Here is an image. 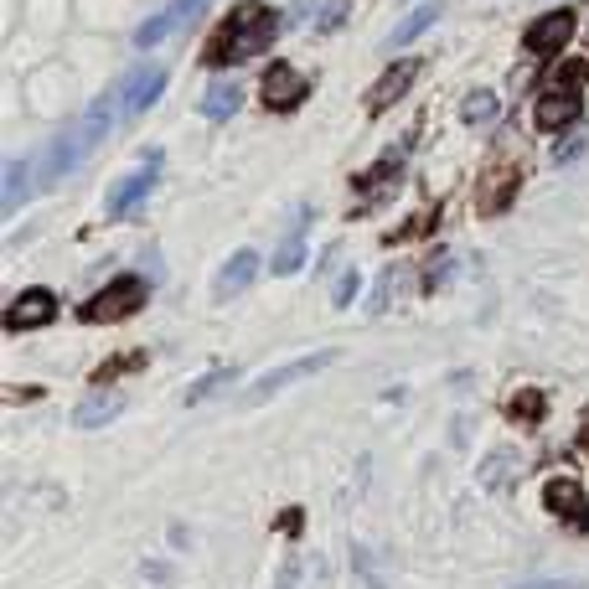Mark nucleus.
<instances>
[{"label": "nucleus", "mask_w": 589, "mask_h": 589, "mask_svg": "<svg viewBox=\"0 0 589 589\" xmlns=\"http://www.w3.org/2000/svg\"><path fill=\"white\" fill-rule=\"evenodd\" d=\"M197 6H202V0H171V6H166V16H171V21L181 26V21H186V16H192Z\"/></svg>", "instance_id": "29"}, {"label": "nucleus", "mask_w": 589, "mask_h": 589, "mask_svg": "<svg viewBox=\"0 0 589 589\" xmlns=\"http://www.w3.org/2000/svg\"><path fill=\"white\" fill-rule=\"evenodd\" d=\"M579 119V93L574 88H548L543 99L533 104V124L538 130H564V124Z\"/></svg>", "instance_id": "12"}, {"label": "nucleus", "mask_w": 589, "mask_h": 589, "mask_svg": "<svg viewBox=\"0 0 589 589\" xmlns=\"http://www.w3.org/2000/svg\"><path fill=\"white\" fill-rule=\"evenodd\" d=\"M155 161H161V155H150L145 171L114 181V192H109V212H114V217H135V212L145 207V197L155 192Z\"/></svg>", "instance_id": "7"}, {"label": "nucleus", "mask_w": 589, "mask_h": 589, "mask_svg": "<svg viewBox=\"0 0 589 589\" xmlns=\"http://www.w3.org/2000/svg\"><path fill=\"white\" fill-rule=\"evenodd\" d=\"M517 589H579L574 579H527V584H517Z\"/></svg>", "instance_id": "30"}, {"label": "nucleus", "mask_w": 589, "mask_h": 589, "mask_svg": "<svg viewBox=\"0 0 589 589\" xmlns=\"http://www.w3.org/2000/svg\"><path fill=\"white\" fill-rule=\"evenodd\" d=\"M161 93H166V68H161V62H140V68L124 73V88H119L124 114H145Z\"/></svg>", "instance_id": "5"}, {"label": "nucleus", "mask_w": 589, "mask_h": 589, "mask_svg": "<svg viewBox=\"0 0 589 589\" xmlns=\"http://www.w3.org/2000/svg\"><path fill=\"white\" fill-rule=\"evenodd\" d=\"M279 37V16L269 6H259V0H248V6H238L223 26H217V37L207 42L202 62L207 68H228V62H248L269 52V42Z\"/></svg>", "instance_id": "1"}, {"label": "nucleus", "mask_w": 589, "mask_h": 589, "mask_svg": "<svg viewBox=\"0 0 589 589\" xmlns=\"http://www.w3.org/2000/svg\"><path fill=\"white\" fill-rule=\"evenodd\" d=\"M450 264H455V254H434L429 259V274H424V290H440L445 279H450Z\"/></svg>", "instance_id": "26"}, {"label": "nucleus", "mask_w": 589, "mask_h": 589, "mask_svg": "<svg viewBox=\"0 0 589 589\" xmlns=\"http://www.w3.org/2000/svg\"><path fill=\"white\" fill-rule=\"evenodd\" d=\"M135 367H145V357H114V362H104V367H99V383H104V378H114V372H135Z\"/></svg>", "instance_id": "28"}, {"label": "nucleus", "mask_w": 589, "mask_h": 589, "mask_svg": "<svg viewBox=\"0 0 589 589\" xmlns=\"http://www.w3.org/2000/svg\"><path fill=\"white\" fill-rule=\"evenodd\" d=\"M104 135H109V99L88 104V114H83L78 124H68V130H62V135L37 155V161H31V181H37V186H57Z\"/></svg>", "instance_id": "2"}, {"label": "nucleus", "mask_w": 589, "mask_h": 589, "mask_svg": "<svg viewBox=\"0 0 589 589\" xmlns=\"http://www.w3.org/2000/svg\"><path fill=\"white\" fill-rule=\"evenodd\" d=\"M259 99L269 109H295L305 99V78L295 68H285V62H274V68L264 73V88H259Z\"/></svg>", "instance_id": "11"}, {"label": "nucleus", "mask_w": 589, "mask_h": 589, "mask_svg": "<svg viewBox=\"0 0 589 589\" xmlns=\"http://www.w3.org/2000/svg\"><path fill=\"white\" fill-rule=\"evenodd\" d=\"M171 31H176V21L161 11V16H150L145 26H135V47H155L161 37H171Z\"/></svg>", "instance_id": "22"}, {"label": "nucleus", "mask_w": 589, "mask_h": 589, "mask_svg": "<svg viewBox=\"0 0 589 589\" xmlns=\"http://www.w3.org/2000/svg\"><path fill=\"white\" fill-rule=\"evenodd\" d=\"M357 290H362V279H357V274L347 269V274L336 279V290H331V305H336V310H347V305L357 300Z\"/></svg>", "instance_id": "25"}, {"label": "nucleus", "mask_w": 589, "mask_h": 589, "mask_svg": "<svg viewBox=\"0 0 589 589\" xmlns=\"http://www.w3.org/2000/svg\"><path fill=\"white\" fill-rule=\"evenodd\" d=\"M512 186H517V171L512 166H496V171H486L481 176V192H476V207L491 217V212H502L507 202H512Z\"/></svg>", "instance_id": "15"}, {"label": "nucleus", "mask_w": 589, "mask_h": 589, "mask_svg": "<svg viewBox=\"0 0 589 589\" xmlns=\"http://www.w3.org/2000/svg\"><path fill=\"white\" fill-rule=\"evenodd\" d=\"M119 414H124V393L99 388V393H88L78 409H73V424H78V429H99V424H109V419H119Z\"/></svg>", "instance_id": "14"}, {"label": "nucleus", "mask_w": 589, "mask_h": 589, "mask_svg": "<svg viewBox=\"0 0 589 589\" xmlns=\"http://www.w3.org/2000/svg\"><path fill=\"white\" fill-rule=\"evenodd\" d=\"M388 290H393V269H383L378 285L367 290V310H372V316H378V310H388Z\"/></svg>", "instance_id": "27"}, {"label": "nucleus", "mask_w": 589, "mask_h": 589, "mask_svg": "<svg viewBox=\"0 0 589 589\" xmlns=\"http://www.w3.org/2000/svg\"><path fill=\"white\" fill-rule=\"evenodd\" d=\"M496 114H502V99H496L491 88L465 93V104H460V119H465V124H486V119H496Z\"/></svg>", "instance_id": "19"}, {"label": "nucleus", "mask_w": 589, "mask_h": 589, "mask_svg": "<svg viewBox=\"0 0 589 589\" xmlns=\"http://www.w3.org/2000/svg\"><path fill=\"white\" fill-rule=\"evenodd\" d=\"M512 465H517V455H512V450H502V455H491V460L481 465V476H486V486H507V481H512V476H507V471H512Z\"/></svg>", "instance_id": "24"}, {"label": "nucleus", "mask_w": 589, "mask_h": 589, "mask_svg": "<svg viewBox=\"0 0 589 589\" xmlns=\"http://www.w3.org/2000/svg\"><path fill=\"white\" fill-rule=\"evenodd\" d=\"M414 73H419V62H393V68H383V78L367 88V109L372 114H383V109H393L403 93L414 88Z\"/></svg>", "instance_id": "10"}, {"label": "nucleus", "mask_w": 589, "mask_h": 589, "mask_svg": "<svg viewBox=\"0 0 589 589\" xmlns=\"http://www.w3.org/2000/svg\"><path fill=\"white\" fill-rule=\"evenodd\" d=\"M254 274H259V254L254 248H238V254H228V264H223V274H217V300H233V295H243L248 285H254Z\"/></svg>", "instance_id": "13"}, {"label": "nucleus", "mask_w": 589, "mask_h": 589, "mask_svg": "<svg viewBox=\"0 0 589 589\" xmlns=\"http://www.w3.org/2000/svg\"><path fill=\"white\" fill-rule=\"evenodd\" d=\"M26 171H31L26 161H11V166H6V197H0V212H6V217H11V212L21 207V197H26Z\"/></svg>", "instance_id": "21"}, {"label": "nucleus", "mask_w": 589, "mask_h": 589, "mask_svg": "<svg viewBox=\"0 0 589 589\" xmlns=\"http://www.w3.org/2000/svg\"><path fill=\"white\" fill-rule=\"evenodd\" d=\"M57 316V295L52 290H21L6 310V331H31V326H47Z\"/></svg>", "instance_id": "8"}, {"label": "nucleus", "mask_w": 589, "mask_h": 589, "mask_svg": "<svg viewBox=\"0 0 589 589\" xmlns=\"http://www.w3.org/2000/svg\"><path fill=\"white\" fill-rule=\"evenodd\" d=\"M445 16V6H440V0H429V6H419L414 16H403L398 26H393V47H409L414 37H424V31L434 26V21H440Z\"/></svg>", "instance_id": "16"}, {"label": "nucleus", "mask_w": 589, "mask_h": 589, "mask_svg": "<svg viewBox=\"0 0 589 589\" xmlns=\"http://www.w3.org/2000/svg\"><path fill=\"white\" fill-rule=\"evenodd\" d=\"M584 440H589V414H584Z\"/></svg>", "instance_id": "32"}, {"label": "nucleus", "mask_w": 589, "mask_h": 589, "mask_svg": "<svg viewBox=\"0 0 589 589\" xmlns=\"http://www.w3.org/2000/svg\"><path fill=\"white\" fill-rule=\"evenodd\" d=\"M341 16H347V0H336V6H326L321 26H326V31H336V26H341Z\"/></svg>", "instance_id": "31"}, {"label": "nucleus", "mask_w": 589, "mask_h": 589, "mask_svg": "<svg viewBox=\"0 0 589 589\" xmlns=\"http://www.w3.org/2000/svg\"><path fill=\"white\" fill-rule=\"evenodd\" d=\"M574 37V11H548L533 31H527V52L533 57H558Z\"/></svg>", "instance_id": "9"}, {"label": "nucleus", "mask_w": 589, "mask_h": 589, "mask_svg": "<svg viewBox=\"0 0 589 589\" xmlns=\"http://www.w3.org/2000/svg\"><path fill=\"white\" fill-rule=\"evenodd\" d=\"M238 104H243V88H238V83H217V88L202 93V114H207V119H233Z\"/></svg>", "instance_id": "17"}, {"label": "nucleus", "mask_w": 589, "mask_h": 589, "mask_svg": "<svg viewBox=\"0 0 589 589\" xmlns=\"http://www.w3.org/2000/svg\"><path fill=\"white\" fill-rule=\"evenodd\" d=\"M150 300V285L145 279H135V274H119V279H109V285L93 295L88 305H83V321H93V326H109V321H124V316H135V310Z\"/></svg>", "instance_id": "3"}, {"label": "nucleus", "mask_w": 589, "mask_h": 589, "mask_svg": "<svg viewBox=\"0 0 589 589\" xmlns=\"http://www.w3.org/2000/svg\"><path fill=\"white\" fill-rule=\"evenodd\" d=\"M305 207H300V228H290V238L279 243V254H274V274H295L305 264Z\"/></svg>", "instance_id": "18"}, {"label": "nucleus", "mask_w": 589, "mask_h": 589, "mask_svg": "<svg viewBox=\"0 0 589 589\" xmlns=\"http://www.w3.org/2000/svg\"><path fill=\"white\" fill-rule=\"evenodd\" d=\"M507 414H512L517 424H538V419H543V393H533V388H517V393L507 398Z\"/></svg>", "instance_id": "20"}, {"label": "nucleus", "mask_w": 589, "mask_h": 589, "mask_svg": "<svg viewBox=\"0 0 589 589\" xmlns=\"http://www.w3.org/2000/svg\"><path fill=\"white\" fill-rule=\"evenodd\" d=\"M223 383H233V367H217V372H207V378H197L192 388H186V403H202L207 393H217Z\"/></svg>", "instance_id": "23"}, {"label": "nucleus", "mask_w": 589, "mask_h": 589, "mask_svg": "<svg viewBox=\"0 0 589 589\" xmlns=\"http://www.w3.org/2000/svg\"><path fill=\"white\" fill-rule=\"evenodd\" d=\"M543 507L553 512V517H564L569 527H589V502H584V491H579V481L574 476H548V486H543Z\"/></svg>", "instance_id": "6"}, {"label": "nucleus", "mask_w": 589, "mask_h": 589, "mask_svg": "<svg viewBox=\"0 0 589 589\" xmlns=\"http://www.w3.org/2000/svg\"><path fill=\"white\" fill-rule=\"evenodd\" d=\"M331 362H336V352H310V357H295V362H285V367H274V372H264V378L248 388V403H264V398H274L279 388L316 378V372H326Z\"/></svg>", "instance_id": "4"}]
</instances>
